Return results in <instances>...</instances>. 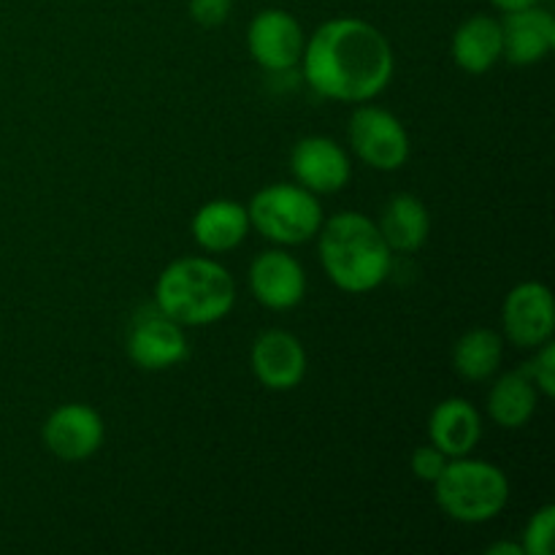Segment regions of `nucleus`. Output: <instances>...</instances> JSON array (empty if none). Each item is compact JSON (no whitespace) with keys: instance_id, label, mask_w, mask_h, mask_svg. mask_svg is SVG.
Masks as SVG:
<instances>
[{"instance_id":"obj_26","label":"nucleus","mask_w":555,"mask_h":555,"mask_svg":"<svg viewBox=\"0 0 555 555\" xmlns=\"http://www.w3.org/2000/svg\"><path fill=\"white\" fill-rule=\"evenodd\" d=\"M488 555H526L524 545H513V542H499V545L488 547Z\"/></svg>"},{"instance_id":"obj_7","label":"nucleus","mask_w":555,"mask_h":555,"mask_svg":"<svg viewBox=\"0 0 555 555\" xmlns=\"http://www.w3.org/2000/svg\"><path fill=\"white\" fill-rule=\"evenodd\" d=\"M128 358L144 372H163L188 358V339H184V325L168 318L157 307L144 309L133 318L125 339Z\"/></svg>"},{"instance_id":"obj_4","label":"nucleus","mask_w":555,"mask_h":555,"mask_svg":"<svg viewBox=\"0 0 555 555\" xmlns=\"http://www.w3.org/2000/svg\"><path fill=\"white\" fill-rule=\"evenodd\" d=\"M434 496L448 518L459 524H486L507 507L509 480L496 464L461 455L448 461L437 477Z\"/></svg>"},{"instance_id":"obj_19","label":"nucleus","mask_w":555,"mask_h":555,"mask_svg":"<svg viewBox=\"0 0 555 555\" xmlns=\"http://www.w3.org/2000/svg\"><path fill=\"white\" fill-rule=\"evenodd\" d=\"M540 390L524 369L502 374L488 393V415L502 428H524L534 417Z\"/></svg>"},{"instance_id":"obj_2","label":"nucleus","mask_w":555,"mask_h":555,"mask_svg":"<svg viewBox=\"0 0 555 555\" xmlns=\"http://www.w3.org/2000/svg\"><path fill=\"white\" fill-rule=\"evenodd\" d=\"M320 263L345 293H369L390 274V247L377 222L358 211H339L320 225Z\"/></svg>"},{"instance_id":"obj_5","label":"nucleus","mask_w":555,"mask_h":555,"mask_svg":"<svg viewBox=\"0 0 555 555\" xmlns=\"http://www.w3.org/2000/svg\"><path fill=\"white\" fill-rule=\"evenodd\" d=\"M249 225L269 242L293 247L318 236L323 225V206L318 195L296 184H269L258 190L247 206Z\"/></svg>"},{"instance_id":"obj_11","label":"nucleus","mask_w":555,"mask_h":555,"mask_svg":"<svg viewBox=\"0 0 555 555\" xmlns=\"http://www.w3.org/2000/svg\"><path fill=\"white\" fill-rule=\"evenodd\" d=\"M249 287L266 309L285 312L298 307L307 296V274L291 253L266 249L249 266Z\"/></svg>"},{"instance_id":"obj_15","label":"nucleus","mask_w":555,"mask_h":555,"mask_svg":"<svg viewBox=\"0 0 555 555\" xmlns=\"http://www.w3.org/2000/svg\"><path fill=\"white\" fill-rule=\"evenodd\" d=\"M428 437L434 448L442 450L448 459L469 455L482 437L480 412L466 399L439 401L428 421Z\"/></svg>"},{"instance_id":"obj_8","label":"nucleus","mask_w":555,"mask_h":555,"mask_svg":"<svg viewBox=\"0 0 555 555\" xmlns=\"http://www.w3.org/2000/svg\"><path fill=\"white\" fill-rule=\"evenodd\" d=\"M304 30L293 14L282 9H266L249 22L247 49L260 68L285 74L301 63Z\"/></svg>"},{"instance_id":"obj_6","label":"nucleus","mask_w":555,"mask_h":555,"mask_svg":"<svg viewBox=\"0 0 555 555\" xmlns=\"http://www.w3.org/2000/svg\"><path fill=\"white\" fill-rule=\"evenodd\" d=\"M350 144L352 152L377 171H399L410 160V135L388 108H356L350 117Z\"/></svg>"},{"instance_id":"obj_13","label":"nucleus","mask_w":555,"mask_h":555,"mask_svg":"<svg viewBox=\"0 0 555 555\" xmlns=\"http://www.w3.org/2000/svg\"><path fill=\"white\" fill-rule=\"evenodd\" d=\"M253 372L269 390H293L307 374V350L293 334L280 328L263 331L253 345Z\"/></svg>"},{"instance_id":"obj_12","label":"nucleus","mask_w":555,"mask_h":555,"mask_svg":"<svg viewBox=\"0 0 555 555\" xmlns=\"http://www.w3.org/2000/svg\"><path fill=\"white\" fill-rule=\"evenodd\" d=\"M43 444L63 461H85L103 444V421L92 406L63 404L43 423Z\"/></svg>"},{"instance_id":"obj_18","label":"nucleus","mask_w":555,"mask_h":555,"mask_svg":"<svg viewBox=\"0 0 555 555\" xmlns=\"http://www.w3.org/2000/svg\"><path fill=\"white\" fill-rule=\"evenodd\" d=\"M453 60L466 74H486L502 60V25L488 14L469 16L453 36Z\"/></svg>"},{"instance_id":"obj_20","label":"nucleus","mask_w":555,"mask_h":555,"mask_svg":"<svg viewBox=\"0 0 555 555\" xmlns=\"http://www.w3.org/2000/svg\"><path fill=\"white\" fill-rule=\"evenodd\" d=\"M502 356V336H499L496 331H466L453 347V369L459 372V377L466 379V383H482V379H488L491 374H496Z\"/></svg>"},{"instance_id":"obj_25","label":"nucleus","mask_w":555,"mask_h":555,"mask_svg":"<svg viewBox=\"0 0 555 555\" xmlns=\"http://www.w3.org/2000/svg\"><path fill=\"white\" fill-rule=\"evenodd\" d=\"M499 11H520V9H529V5H540V0H491Z\"/></svg>"},{"instance_id":"obj_16","label":"nucleus","mask_w":555,"mask_h":555,"mask_svg":"<svg viewBox=\"0 0 555 555\" xmlns=\"http://www.w3.org/2000/svg\"><path fill=\"white\" fill-rule=\"evenodd\" d=\"M247 206H242L238 201H209L193 217V238L206 253H231L247 238Z\"/></svg>"},{"instance_id":"obj_22","label":"nucleus","mask_w":555,"mask_h":555,"mask_svg":"<svg viewBox=\"0 0 555 555\" xmlns=\"http://www.w3.org/2000/svg\"><path fill=\"white\" fill-rule=\"evenodd\" d=\"M524 372L529 374L531 383L537 385V390H540L545 399H553L555 396V345L551 339L542 341L540 352L526 363Z\"/></svg>"},{"instance_id":"obj_3","label":"nucleus","mask_w":555,"mask_h":555,"mask_svg":"<svg viewBox=\"0 0 555 555\" xmlns=\"http://www.w3.org/2000/svg\"><path fill=\"white\" fill-rule=\"evenodd\" d=\"M236 304L231 271L209 258H179L155 282V307L184 328L220 323Z\"/></svg>"},{"instance_id":"obj_1","label":"nucleus","mask_w":555,"mask_h":555,"mask_svg":"<svg viewBox=\"0 0 555 555\" xmlns=\"http://www.w3.org/2000/svg\"><path fill=\"white\" fill-rule=\"evenodd\" d=\"M304 79L318 95L341 103L377 98L393 79V49L372 22L328 20L304 43Z\"/></svg>"},{"instance_id":"obj_23","label":"nucleus","mask_w":555,"mask_h":555,"mask_svg":"<svg viewBox=\"0 0 555 555\" xmlns=\"http://www.w3.org/2000/svg\"><path fill=\"white\" fill-rule=\"evenodd\" d=\"M448 455L442 453L434 444H426V448H417L412 453V475L423 482H437V477L442 475L444 466H448Z\"/></svg>"},{"instance_id":"obj_21","label":"nucleus","mask_w":555,"mask_h":555,"mask_svg":"<svg viewBox=\"0 0 555 555\" xmlns=\"http://www.w3.org/2000/svg\"><path fill=\"white\" fill-rule=\"evenodd\" d=\"M553 531H555V507L545 504L529 518L524 531V553L526 555H551L553 553Z\"/></svg>"},{"instance_id":"obj_24","label":"nucleus","mask_w":555,"mask_h":555,"mask_svg":"<svg viewBox=\"0 0 555 555\" xmlns=\"http://www.w3.org/2000/svg\"><path fill=\"white\" fill-rule=\"evenodd\" d=\"M233 9V0H190V16L201 27H220Z\"/></svg>"},{"instance_id":"obj_9","label":"nucleus","mask_w":555,"mask_h":555,"mask_svg":"<svg viewBox=\"0 0 555 555\" xmlns=\"http://www.w3.org/2000/svg\"><path fill=\"white\" fill-rule=\"evenodd\" d=\"M504 334L515 347H540L553 336L555 307L551 287L542 282H524L513 287L502 307Z\"/></svg>"},{"instance_id":"obj_10","label":"nucleus","mask_w":555,"mask_h":555,"mask_svg":"<svg viewBox=\"0 0 555 555\" xmlns=\"http://www.w3.org/2000/svg\"><path fill=\"white\" fill-rule=\"evenodd\" d=\"M291 168L298 184L314 195H331L347 188L352 166L347 152L328 135H307L293 146Z\"/></svg>"},{"instance_id":"obj_17","label":"nucleus","mask_w":555,"mask_h":555,"mask_svg":"<svg viewBox=\"0 0 555 555\" xmlns=\"http://www.w3.org/2000/svg\"><path fill=\"white\" fill-rule=\"evenodd\" d=\"M377 228L390 253H417L431 231V217L421 198L399 193L385 204Z\"/></svg>"},{"instance_id":"obj_14","label":"nucleus","mask_w":555,"mask_h":555,"mask_svg":"<svg viewBox=\"0 0 555 555\" xmlns=\"http://www.w3.org/2000/svg\"><path fill=\"white\" fill-rule=\"evenodd\" d=\"M502 25V57L509 65H534L555 47V20L547 9L529 5L507 11Z\"/></svg>"}]
</instances>
